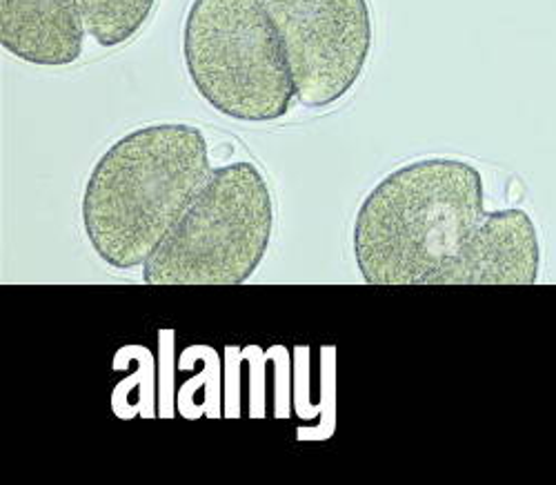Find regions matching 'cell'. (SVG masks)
<instances>
[{
  "instance_id": "2",
  "label": "cell",
  "mask_w": 556,
  "mask_h": 485,
  "mask_svg": "<svg viewBox=\"0 0 556 485\" xmlns=\"http://www.w3.org/2000/svg\"><path fill=\"white\" fill-rule=\"evenodd\" d=\"M212 172L197 125L156 123L121 136L85 183L80 216L91 250L114 270L146 265Z\"/></svg>"
},
{
  "instance_id": "6",
  "label": "cell",
  "mask_w": 556,
  "mask_h": 485,
  "mask_svg": "<svg viewBox=\"0 0 556 485\" xmlns=\"http://www.w3.org/2000/svg\"><path fill=\"white\" fill-rule=\"evenodd\" d=\"M78 0H0V45L38 67L74 65L85 50Z\"/></svg>"
},
{
  "instance_id": "1",
  "label": "cell",
  "mask_w": 556,
  "mask_h": 485,
  "mask_svg": "<svg viewBox=\"0 0 556 485\" xmlns=\"http://www.w3.org/2000/svg\"><path fill=\"white\" fill-rule=\"evenodd\" d=\"M352 240L369 285H534L541 276L532 216L488 212L481 172L460 159L390 172L361 203Z\"/></svg>"
},
{
  "instance_id": "3",
  "label": "cell",
  "mask_w": 556,
  "mask_h": 485,
  "mask_svg": "<svg viewBox=\"0 0 556 485\" xmlns=\"http://www.w3.org/2000/svg\"><path fill=\"white\" fill-rule=\"evenodd\" d=\"M182 61L201 99L231 121H281L296 99L288 52L261 0H192Z\"/></svg>"
},
{
  "instance_id": "5",
  "label": "cell",
  "mask_w": 556,
  "mask_h": 485,
  "mask_svg": "<svg viewBox=\"0 0 556 485\" xmlns=\"http://www.w3.org/2000/svg\"><path fill=\"white\" fill-rule=\"evenodd\" d=\"M292 67L296 99L309 110L341 103L375 47L369 0H261Z\"/></svg>"
},
{
  "instance_id": "4",
  "label": "cell",
  "mask_w": 556,
  "mask_h": 485,
  "mask_svg": "<svg viewBox=\"0 0 556 485\" xmlns=\"http://www.w3.org/2000/svg\"><path fill=\"white\" fill-rule=\"evenodd\" d=\"M274 234V199L252 161L214 167L207 185L143 265L148 285H241Z\"/></svg>"
},
{
  "instance_id": "7",
  "label": "cell",
  "mask_w": 556,
  "mask_h": 485,
  "mask_svg": "<svg viewBox=\"0 0 556 485\" xmlns=\"http://www.w3.org/2000/svg\"><path fill=\"white\" fill-rule=\"evenodd\" d=\"M159 0H78L87 34L105 50L129 42L152 18Z\"/></svg>"
}]
</instances>
